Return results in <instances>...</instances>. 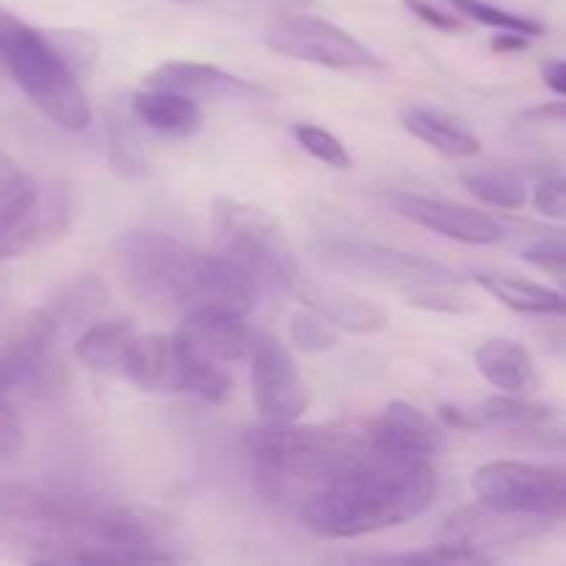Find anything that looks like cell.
<instances>
[{"label":"cell","instance_id":"cell-7","mask_svg":"<svg viewBox=\"0 0 566 566\" xmlns=\"http://www.w3.org/2000/svg\"><path fill=\"white\" fill-rule=\"evenodd\" d=\"M97 547L81 564H175L177 520L149 506H103L94 520Z\"/></svg>","mask_w":566,"mask_h":566},{"label":"cell","instance_id":"cell-12","mask_svg":"<svg viewBox=\"0 0 566 566\" xmlns=\"http://www.w3.org/2000/svg\"><path fill=\"white\" fill-rule=\"evenodd\" d=\"M252 403L265 423H296L310 407V392L296 359L276 337L260 335L249 357Z\"/></svg>","mask_w":566,"mask_h":566},{"label":"cell","instance_id":"cell-24","mask_svg":"<svg viewBox=\"0 0 566 566\" xmlns=\"http://www.w3.org/2000/svg\"><path fill=\"white\" fill-rule=\"evenodd\" d=\"M133 116L142 125L153 127L155 133H164L171 138H188L202 130V108L199 99L186 97L177 92H164V88H144L130 99Z\"/></svg>","mask_w":566,"mask_h":566},{"label":"cell","instance_id":"cell-21","mask_svg":"<svg viewBox=\"0 0 566 566\" xmlns=\"http://www.w3.org/2000/svg\"><path fill=\"white\" fill-rule=\"evenodd\" d=\"M125 379L147 392H182V357L175 335L133 337Z\"/></svg>","mask_w":566,"mask_h":566},{"label":"cell","instance_id":"cell-17","mask_svg":"<svg viewBox=\"0 0 566 566\" xmlns=\"http://www.w3.org/2000/svg\"><path fill=\"white\" fill-rule=\"evenodd\" d=\"M59 340V332L42 307L0 335V392L6 396L14 387L36 381L48 370V359Z\"/></svg>","mask_w":566,"mask_h":566},{"label":"cell","instance_id":"cell-26","mask_svg":"<svg viewBox=\"0 0 566 566\" xmlns=\"http://www.w3.org/2000/svg\"><path fill=\"white\" fill-rule=\"evenodd\" d=\"M475 285L484 287L490 296L506 304L514 313L525 315H566V293L531 282L525 276L497 274V271H473Z\"/></svg>","mask_w":566,"mask_h":566},{"label":"cell","instance_id":"cell-8","mask_svg":"<svg viewBox=\"0 0 566 566\" xmlns=\"http://www.w3.org/2000/svg\"><path fill=\"white\" fill-rule=\"evenodd\" d=\"M566 470L531 462H486L470 479L475 501L503 514L556 520L566 514Z\"/></svg>","mask_w":566,"mask_h":566},{"label":"cell","instance_id":"cell-23","mask_svg":"<svg viewBox=\"0 0 566 566\" xmlns=\"http://www.w3.org/2000/svg\"><path fill=\"white\" fill-rule=\"evenodd\" d=\"M105 304H108V287H105V282L97 274H77L42 310L53 321L59 337H66L81 335L94 321H99Z\"/></svg>","mask_w":566,"mask_h":566},{"label":"cell","instance_id":"cell-13","mask_svg":"<svg viewBox=\"0 0 566 566\" xmlns=\"http://www.w3.org/2000/svg\"><path fill=\"white\" fill-rule=\"evenodd\" d=\"M392 208H396L398 216L412 221V224L437 232V235L451 238V241L470 243V247H492V243L506 241L509 235L506 227L497 219H492V216L457 202H446V199L396 193Z\"/></svg>","mask_w":566,"mask_h":566},{"label":"cell","instance_id":"cell-39","mask_svg":"<svg viewBox=\"0 0 566 566\" xmlns=\"http://www.w3.org/2000/svg\"><path fill=\"white\" fill-rule=\"evenodd\" d=\"M403 6H407V9L412 11L418 20H423L426 25L437 28V31H442V33H462L464 31V17L448 14V11L431 6L429 0H403Z\"/></svg>","mask_w":566,"mask_h":566},{"label":"cell","instance_id":"cell-38","mask_svg":"<svg viewBox=\"0 0 566 566\" xmlns=\"http://www.w3.org/2000/svg\"><path fill=\"white\" fill-rule=\"evenodd\" d=\"M22 446H25V431H22L17 412L9 407L3 392H0V459L17 457Z\"/></svg>","mask_w":566,"mask_h":566},{"label":"cell","instance_id":"cell-9","mask_svg":"<svg viewBox=\"0 0 566 566\" xmlns=\"http://www.w3.org/2000/svg\"><path fill=\"white\" fill-rule=\"evenodd\" d=\"M265 44L276 55L326 66V70L374 72L387 66L381 55L352 36L346 28L315 14H285L274 20L265 31Z\"/></svg>","mask_w":566,"mask_h":566},{"label":"cell","instance_id":"cell-6","mask_svg":"<svg viewBox=\"0 0 566 566\" xmlns=\"http://www.w3.org/2000/svg\"><path fill=\"white\" fill-rule=\"evenodd\" d=\"M199 252L164 232L133 230L116 241V265L138 298L186 307Z\"/></svg>","mask_w":566,"mask_h":566},{"label":"cell","instance_id":"cell-27","mask_svg":"<svg viewBox=\"0 0 566 566\" xmlns=\"http://www.w3.org/2000/svg\"><path fill=\"white\" fill-rule=\"evenodd\" d=\"M470 420H473V429H506L517 431V434H536L545 426H551L556 420V409L547 407V403L528 401V396H517V392H501V396L484 398L481 403L468 409Z\"/></svg>","mask_w":566,"mask_h":566},{"label":"cell","instance_id":"cell-34","mask_svg":"<svg viewBox=\"0 0 566 566\" xmlns=\"http://www.w3.org/2000/svg\"><path fill=\"white\" fill-rule=\"evenodd\" d=\"M108 160L116 175L122 177H142L147 171V160H144L136 138L119 119L108 122Z\"/></svg>","mask_w":566,"mask_h":566},{"label":"cell","instance_id":"cell-42","mask_svg":"<svg viewBox=\"0 0 566 566\" xmlns=\"http://www.w3.org/2000/svg\"><path fill=\"white\" fill-rule=\"evenodd\" d=\"M531 119H566V103L556 105H542V108L528 111Z\"/></svg>","mask_w":566,"mask_h":566},{"label":"cell","instance_id":"cell-32","mask_svg":"<svg viewBox=\"0 0 566 566\" xmlns=\"http://www.w3.org/2000/svg\"><path fill=\"white\" fill-rule=\"evenodd\" d=\"M293 138L298 142V147L304 149L307 155H313L315 160H321L324 166L335 171H348L354 166L352 153L346 149V144L335 136V133L324 130L318 125H293Z\"/></svg>","mask_w":566,"mask_h":566},{"label":"cell","instance_id":"cell-41","mask_svg":"<svg viewBox=\"0 0 566 566\" xmlns=\"http://www.w3.org/2000/svg\"><path fill=\"white\" fill-rule=\"evenodd\" d=\"M528 42L531 36H525V33L501 31L495 39H492V50H497V53H514V50L528 48Z\"/></svg>","mask_w":566,"mask_h":566},{"label":"cell","instance_id":"cell-16","mask_svg":"<svg viewBox=\"0 0 566 566\" xmlns=\"http://www.w3.org/2000/svg\"><path fill=\"white\" fill-rule=\"evenodd\" d=\"M258 293L260 282L241 263L221 252L199 254L182 310H219L247 318L258 304Z\"/></svg>","mask_w":566,"mask_h":566},{"label":"cell","instance_id":"cell-33","mask_svg":"<svg viewBox=\"0 0 566 566\" xmlns=\"http://www.w3.org/2000/svg\"><path fill=\"white\" fill-rule=\"evenodd\" d=\"M401 293L412 307L429 310V313L464 315L475 310L473 298L459 293V285H418V287H407V291Z\"/></svg>","mask_w":566,"mask_h":566},{"label":"cell","instance_id":"cell-40","mask_svg":"<svg viewBox=\"0 0 566 566\" xmlns=\"http://www.w3.org/2000/svg\"><path fill=\"white\" fill-rule=\"evenodd\" d=\"M539 72H542V81H545V86L551 88V92L566 97V61L564 59L542 61Z\"/></svg>","mask_w":566,"mask_h":566},{"label":"cell","instance_id":"cell-10","mask_svg":"<svg viewBox=\"0 0 566 566\" xmlns=\"http://www.w3.org/2000/svg\"><path fill=\"white\" fill-rule=\"evenodd\" d=\"M321 260L343 274H363L374 280L392 282L401 291L418 285H462V276L437 260L403 249L381 247L363 241H326L318 247Z\"/></svg>","mask_w":566,"mask_h":566},{"label":"cell","instance_id":"cell-28","mask_svg":"<svg viewBox=\"0 0 566 566\" xmlns=\"http://www.w3.org/2000/svg\"><path fill=\"white\" fill-rule=\"evenodd\" d=\"M401 125L412 133L418 142H423L426 147H431L434 153H440L442 158L451 160H464L473 158L481 153V142L462 127L459 122H453L451 116L437 114L431 108H407L401 114Z\"/></svg>","mask_w":566,"mask_h":566},{"label":"cell","instance_id":"cell-1","mask_svg":"<svg viewBox=\"0 0 566 566\" xmlns=\"http://www.w3.org/2000/svg\"><path fill=\"white\" fill-rule=\"evenodd\" d=\"M437 473L431 462H392L370 457L332 481L298 509L304 528L324 539H359L398 528L431 509Z\"/></svg>","mask_w":566,"mask_h":566},{"label":"cell","instance_id":"cell-2","mask_svg":"<svg viewBox=\"0 0 566 566\" xmlns=\"http://www.w3.org/2000/svg\"><path fill=\"white\" fill-rule=\"evenodd\" d=\"M265 501L302 509L370 457V429L352 423H258L243 434Z\"/></svg>","mask_w":566,"mask_h":566},{"label":"cell","instance_id":"cell-22","mask_svg":"<svg viewBox=\"0 0 566 566\" xmlns=\"http://www.w3.org/2000/svg\"><path fill=\"white\" fill-rule=\"evenodd\" d=\"M475 368L501 392L531 396L539 390V370L528 348L509 337H490L475 348Z\"/></svg>","mask_w":566,"mask_h":566},{"label":"cell","instance_id":"cell-44","mask_svg":"<svg viewBox=\"0 0 566 566\" xmlns=\"http://www.w3.org/2000/svg\"><path fill=\"white\" fill-rule=\"evenodd\" d=\"M188 3H197V0H188Z\"/></svg>","mask_w":566,"mask_h":566},{"label":"cell","instance_id":"cell-29","mask_svg":"<svg viewBox=\"0 0 566 566\" xmlns=\"http://www.w3.org/2000/svg\"><path fill=\"white\" fill-rule=\"evenodd\" d=\"M462 186L490 208L520 210L528 202V188L509 171H468L462 175Z\"/></svg>","mask_w":566,"mask_h":566},{"label":"cell","instance_id":"cell-43","mask_svg":"<svg viewBox=\"0 0 566 566\" xmlns=\"http://www.w3.org/2000/svg\"><path fill=\"white\" fill-rule=\"evenodd\" d=\"M564 501H566V475H564Z\"/></svg>","mask_w":566,"mask_h":566},{"label":"cell","instance_id":"cell-18","mask_svg":"<svg viewBox=\"0 0 566 566\" xmlns=\"http://www.w3.org/2000/svg\"><path fill=\"white\" fill-rule=\"evenodd\" d=\"M147 88H164V92L186 94L191 99H235V103H249V99H263L265 88L260 83L238 77L232 72L219 70L202 61H166L155 66L144 77Z\"/></svg>","mask_w":566,"mask_h":566},{"label":"cell","instance_id":"cell-31","mask_svg":"<svg viewBox=\"0 0 566 566\" xmlns=\"http://www.w3.org/2000/svg\"><path fill=\"white\" fill-rule=\"evenodd\" d=\"M287 335H291V343L298 352L307 354H326L340 343V329L332 326L329 321L321 313H315L313 307H302L291 315Z\"/></svg>","mask_w":566,"mask_h":566},{"label":"cell","instance_id":"cell-14","mask_svg":"<svg viewBox=\"0 0 566 566\" xmlns=\"http://www.w3.org/2000/svg\"><path fill=\"white\" fill-rule=\"evenodd\" d=\"M376 457L392 462H431L442 451V429L423 409L390 401L368 426Z\"/></svg>","mask_w":566,"mask_h":566},{"label":"cell","instance_id":"cell-20","mask_svg":"<svg viewBox=\"0 0 566 566\" xmlns=\"http://www.w3.org/2000/svg\"><path fill=\"white\" fill-rule=\"evenodd\" d=\"M545 523H551V520L517 517V514H503L479 503V506H468L451 514L440 528V539L468 542V545L486 551V547L512 545V542L536 536L545 528Z\"/></svg>","mask_w":566,"mask_h":566},{"label":"cell","instance_id":"cell-3","mask_svg":"<svg viewBox=\"0 0 566 566\" xmlns=\"http://www.w3.org/2000/svg\"><path fill=\"white\" fill-rule=\"evenodd\" d=\"M97 503L61 484L0 486V551L28 564H81L97 547Z\"/></svg>","mask_w":566,"mask_h":566},{"label":"cell","instance_id":"cell-4","mask_svg":"<svg viewBox=\"0 0 566 566\" xmlns=\"http://www.w3.org/2000/svg\"><path fill=\"white\" fill-rule=\"evenodd\" d=\"M0 66L14 77L28 99L66 133L92 125V105L77 72L48 33L0 9Z\"/></svg>","mask_w":566,"mask_h":566},{"label":"cell","instance_id":"cell-25","mask_svg":"<svg viewBox=\"0 0 566 566\" xmlns=\"http://www.w3.org/2000/svg\"><path fill=\"white\" fill-rule=\"evenodd\" d=\"M138 332L127 318L94 321L86 332L75 337V357L83 368L99 376H125L127 352Z\"/></svg>","mask_w":566,"mask_h":566},{"label":"cell","instance_id":"cell-15","mask_svg":"<svg viewBox=\"0 0 566 566\" xmlns=\"http://www.w3.org/2000/svg\"><path fill=\"white\" fill-rule=\"evenodd\" d=\"M175 337L193 357L216 365H232L252 357L260 332L252 329L243 315L219 313V310H188Z\"/></svg>","mask_w":566,"mask_h":566},{"label":"cell","instance_id":"cell-11","mask_svg":"<svg viewBox=\"0 0 566 566\" xmlns=\"http://www.w3.org/2000/svg\"><path fill=\"white\" fill-rule=\"evenodd\" d=\"M66 193L44 191L28 175L0 199V263L64 235Z\"/></svg>","mask_w":566,"mask_h":566},{"label":"cell","instance_id":"cell-5","mask_svg":"<svg viewBox=\"0 0 566 566\" xmlns=\"http://www.w3.org/2000/svg\"><path fill=\"white\" fill-rule=\"evenodd\" d=\"M210 230L216 252L241 263L260 285L293 291L302 280L296 252L269 210L232 197H219L213 199Z\"/></svg>","mask_w":566,"mask_h":566},{"label":"cell","instance_id":"cell-30","mask_svg":"<svg viewBox=\"0 0 566 566\" xmlns=\"http://www.w3.org/2000/svg\"><path fill=\"white\" fill-rule=\"evenodd\" d=\"M448 3H451L459 14L468 17V20L479 22V25H486V28H495V31L525 33V36L531 39L545 36L547 31L545 22L534 20V17L517 14V11L501 9V6L486 3V0H448Z\"/></svg>","mask_w":566,"mask_h":566},{"label":"cell","instance_id":"cell-37","mask_svg":"<svg viewBox=\"0 0 566 566\" xmlns=\"http://www.w3.org/2000/svg\"><path fill=\"white\" fill-rule=\"evenodd\" d=\"M531 202H534L536 213H542L545 219L566 221V177H547V180H542L534 188Z\"/></svg>","mask_w":566,"mask_h":566},{"label":"cell","instance_id":"cell-19","mask_svg":"<svg viewBox=\"0 0 566 566\" xmlns=\"http://www.w3.org/2000/svg\"><path fill=\"white\" fill-rule=\"evenodd\" d=\"M296 296L302 298L304 307H313L315 313L324 315L332 326L340 332H352V335H376L390 324L387 310L374 304L370 298L359 296V293L348 291V287L332 285V282L318 280H298Z\"/></svg>","mask_w":566,"mask_h":566},{"label":"cell","instance_id":"cell-36","mask_svg":"<svg viewBox=\"0 0 566 566\" xmlns=\"http://www.w3.org/2000/svg\"><path fill=\"white\" fill-rule=\"evenodd\" d=\"M53 39L55 48L61 50L66 61L72 64V70L83 72V70H92L94 61H97V42H94L88 33H70V31H61V33H48Z\"/></svg>","mask_w":566,"mask_h":566},{"label":"cell","instance_id":"cell-35","mask_svg":"<svg viewBox=\"0 0 566 566\" xmlns=\"http://www.w3.org/2000/svg\"><path fill=\"white\" fill-rule=\"evenodd\" d=\"M523 260L545 274L566 276V230L542 232L528 247H523Z\"/></svg>","mask_w":566,"mask_h":566}]
</instances>
